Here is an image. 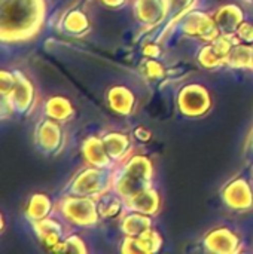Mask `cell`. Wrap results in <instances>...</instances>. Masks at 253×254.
<instances>
[{
	"instance_id": "cell-5",
	"label": "cell",
	"mask_w": 253,
	"mask_h": 254,
	"mask_svg": "<svg viewBox=\"0 0 253 254\" xmlns=\"http://www.w3.org/2000/svg\"><path fill=\"white\" fill-rule=\"evenodd\" d=\"M233 43L230 42V36H222L212 40L201 52H200V63L204 67H216L222 63H227L228 55L231 52Z\"/></svg>"
},
{
	"instance_id": "cell-22",
	"label": "cell",
	"mask_w": 253,
	"mask_h": 254,
	"mask_svg": "<svg viewBox=\"0 0 253 254\" xmlns=\"http://www.w3.org/2000/svg\"><path fill=\"white\" fill-rule=\"evenodd\" d=\"M46 110L55 119H67L72 115L70 103L66 98H61V97L51 98L49 103L46 104Z\"/></svg>"
},
{
	"instance_id": "cell-8",
	"label": "cell",
	"mask_w": 253,
	"mask_h": 254,
	"mask_svg": "<svg viewBox=\"0 0 253 254\" xmlns=\"http://www.w3.org/2000/svg\"><path fill=\"white\" fill-rule=\"evenodd\" d=\"M242 19H243V13L237 6H224L218 10L215 21L218 24L219 31L224 36H233L237 33L239 27L242 25Z\"/></svg>"
},
{
	"instance_id": "cell-25",
	"label": "cell",
	"mask_w": 253,
	"mask_h": 254,
	"mask_svg": "<svg viewBox=\"0 0 253 254\" xmlns=\"http://www.w3.org/2000/svg\"><path fill=\"white\" fill-rule=\"evenodd\" d=\"M142 71L145 73V77L152 79V80L161 79V77H164V74H166L164 67H163L155 58H148V60L143 63V65H142Z\"/></svg>"
},
{
	"instance_id": "cell-15",
	"label": "cell",
	"mask_w": 253,
	"mask_h": 254,
	"mask_svg": "<svg viewBox=\"0 0 253 254\" xmlns=\"http://www.w3.org/2000/svg\"><path fill=\"white\" fill-rule=\"evenodd\" d=\"M84 153L86 156V159L95 165V167H104L109 162V153L104 147L103 140L98 138H89L85 141L84 144Z\"/></svg>"
},
{
	"instance_id": "cell-24",
	"label": "cell",
	"mask_w": 253,
	"mask_h": 254,
	"mask_svg": "<svg viewBox=\"0 0 253 254\" xmlns=\"http://www.w3.org/2000/svg\"><path fill=\"white\" fill-rule=\"evenodd\" d=\"M64 25H66V28H67L69 31H72V33H81V31L86 30V27H88V19L85 18V15H84L82 12L75 10V12H72V13L66 18Z\"/></svg>"
},
{
	"instance_id": "cell-6",
	"label": "cell",
	"mask_w": 253,
	"mask_h": 254,
	"mask_svg": "<svg viewBox=\"0 0 253 254\" xmlns=\"http://www.w3.org/2000/svg\"><path fill=\"white\" fill-rule=\"evenodd\" d=\"M210 106L209 95L201 86H186L180 94V107L188 115H201Z\"/></svg>"
},
{
	"instance_id": "cell-30",
	"label": "cell",
	"mask_w": 253,
	"mask_h": 254,
	"mask_svg": "<svg viewBox=\"0 0 253 254\" xmlns=\"http://www.w3.org/2000/svg\"><path fill=\"white\" fill-rule=\"evenodd\" d=\"M143 54L148 57V58H158L160 54H161V49L157 43H148L145 45L143 48Z\"/></svg>"
},
{
	"instance_id": "cell-9",
	"label": "cell",
	"mask_w": 253,
	"mask_h": 254,
	"mask_svg": "<svg viewBox=\"0 0 253 254\" xmlns=\"http://www.w3.org/2000/svg\"><path fill=\"white\" fill-rule=\"evenodd\" d=\"M224 196L233 208H249L252 205L253 196L251 188L243 180H239L230 185Z\"/></svg>"
},
{
	"instance_id": "cell-2",
	"label": "cell",
	"mask_w": 253,
	"mask_h": 254,
	"mask_svg": "<svg viewBox=\"0 0 253 254\" xmlns=\"http://www.w3.org/2000/svg\"><path fill=\"white\" fill-rule=\"evenodd\" d=\"M149 179L151 164L146 161V158H133L121 174L119 182H116V190L121 193V196L131 198L149 188Z\"/></svg>"
},
{
	"instance_id": "cell-11",
	"label": "cell",
	"mask_w": 253,
	"mask_h": 254,
	"mask_svg": "<svg viewBox=\"0 0 253 254\" xmlns=\"http://www.w3.org/2000/svg\"><path fill=\"white\" fill-rule=\"evenodd\" d=\"M206 244L212 252L230 253V252L236 250V247L239 244V240L228 229H218L216 232H212L207 237Z\"/></svg>"
},
{
	"instance_id": "cell-19",
	"label": "cell",
	"mask_w": 253,
	"mask_h": 254,
	"mask_svg": "<svg viewBox=\"0 0 253 254\" xmlns=\"http://www.w3.org/2000/svg\"><path fill=\"white\" fill-rule=\"evenodd\" d=\"M252 61L253 48L246 43V45H236L231 48L227 64L233 67H248V65H252Z\"/></svg>"
},
{
	"instance_id": "cell-21",
	"label": "cell",
	"mask_w": 253,
	"mask_h": 254,
	"mask_svg": "<svg viewBox=\"0 0 253 254\" xmlns=\"http://www.w3.org/2000/svg\"><path fill=\"white\" fill-rule=\"evenodd\" d=\"M49 207H51L49 199L45 195L37 193L30 199L28 207H27V214L31 220L39 222L46 217V214L49 213Z\"/></svg>"
},
{
	"instance_id": "cell-7",
	"label": "cell",
	"mask_w": 253,
	"mask_h": 254,
	"mask_svg": "<svg viewBox=\"0 0 253 254\" xmlns=\"http://www.w3.org/2000/svg\"><path fill=\"white\" fill-rule=\"evenodd\" d=\"M103 177L104 174L101 170L91 168L86 170V173L81 174L78 180L73 183V192L81 196H94L98 195L103 189Z\"/></svg>"
},
{
	"instance_id": "cell-12",
	"label": "cell",
	"mask_w": 253,
	"mask_h": 254,
	"mask_svg": "<svg viewBox=\"0 0 253 254\" xmlns=\"http://www.w3.org/2000/svg\"><path fill=\"white\" fill-rule=\"evenodd\" d=\"M128 205H131V208H134L139 213L152 214L158 210L160 199H158L157 192L148 188V189L136 193L134 196L128 198Z\"/></svg>"
},
{
	"instance_id": "cell-4",
	"label": "cell",
	"mask_w": 253,
	"mask_h": 254,
	"mask_svg": "<svg viewBox=\"0 0 253 254\" xmlns=\"http://www.w3.org/2000/svg\"><path fill=\"white\" fill-rule=\"evenodd\" d=\"M64 214L79 225H91L97 220V205L86 196L67 198L63 202Z\"/></svg>"
},
{
	"instance_id": "cell-33",
	"label": "cell",
	"mask_w": 253,
	"mask_h": 254,
	"mask_svg": "<svg viewBox=\"0 0 253 254\" xmlns=\"http://www.w3.org/2000/svg\"><path fill=\"white\" fill-rule=\"evenodd\" d=\"M252 67H253V61H252Z\"/></svg>"
},
{
	"instance_id": "cell-13",
	"label": "cell",
	"mask_w": 253,
	"mask_h": 254,
	"mask_svg": "<svg viewBox=\"0 0 253 254\" xmlns=\"http://www.w3.org/2000/svg\"><path fill=\"white\" fill-rule=\"evenodd\" d=\"M36 229H37V234H39L42 243L48 249L54 250L61 243V228L55 220L42 219V220L36 222Z\"/></svg>"
},
{
	"instance_id": "cell-14",
	"label": "cell",
	"mask_w": 253,
	"mask_h": 254,
	"mask_svg": "<svg viewBox=\"0 0 253 254\" xmlns=\"http://www.w3.org/2000/svg\"><path fill=\"white\" fill-rule=\"evenodd\" d=\"M137 15L143 22H155L166 16V0H137Z\"/></svg>"
},
{
	"instance_id": "cell-23",
	"label": "cell",
	"mask_w": 253,
	"mask_h": 254,
	"mask_svg": "<svg viewBox=\"0 0 253 254\" xmlns=\"http://www.w3.org/2000/svg\"><path fill=\"white\" fill-rule=\"evenodd\" d=\"M137 246L140 249V253H152L157 252L161 246V238L154 229H148L142 235L136 237Z\"/></svg>"
},
{
	"instance_id": "cell-18",
	"label": "cell",
	"mask_w": 253,
	"mask_h": 254,
	"mask_svg": "<svg viewBox=\"0 0 253 254\" xmlns=\"http://www.w3.org/2000/svg\"><path fill=\"white\" fill-rule=\"evenodd\" d=\"M103 143H104V147L112 159H119L127 152L128 144H130L128 138L124 134H118V132L107 134L103 138Z\"/></svg>"
},
{
	"instance_id": "cell-16",
	"label": "cell",
	"mask_w": 253,
	"mask_h": 254,
	"mask_svg": "<svg viewBox=\"0 0 253 254\" xmlns=\"http://www.w3.org/2000/svg\"><path fill=\"white\" fill-rule=\"evenodd\" d=\"M39 141L46 150H55L61 141V129L57 122L46 121L39 128Z\"/></svg>"
},
{
	"instance_id": "cell-26",
	"label": "cell",
	"mask_w": 253,
	"mask_h": 254,
	"mask_svg": "<svg viewBox=\"0 0 253 254\" xmlns=\"http://www.w3.org/2000/svg\"><path fill=\"white\" fill-rule=\"evenodd\" d=\"M54 252H70V253H85V247H84V241L78 237H70L67 238L66 241H61L55 249Z\"/></svg>"
},
{
	"instance_id": "cell-1",
	"label": "cell",
	"mask_w": 253,
	"mask_h": 254,
	"mask_svg": "<svg viewBox=\"0 0 253 254\" xmlns=\"http://www.w3.org/2000/svg\"><path fill=\"white\" fill-rule=\"evenodd\" d=\"M37 0H3V21L9 19V24L3 25V34L9 30L12 36L21 37L36 28L39 15Z\"/></svg>"
},
{
	"instance_id": "cell-29",
	"label": "cell",
	"mask_w": 253,
	"mask_h": 254,
	"mask_svg": "<svg viewBox=\"0 0 253 254\" xmlns=\"http://www.w3.org/2000/svg\"><path fill=\"white\" fill-rule=\"evenodd\" d=\"M189 3L191 0H166V15L167 13L176 15L177 12L183 10Z\"/></svg>"
},
{
	"instance_id": "cell-28",
	"label": "cell",
	"mask_w": 253,
	"mask_h": 254,
	"mask_svg": "<svg viewBox=\"0 0 253 254\" xmlns=\"http://www.w3.org/2000/svg\"><path fill=\"white\" fill-rule=\"evenodd\" d=\"M236 36H237L242 42H245V43H248V45H249V43H253V25L252 24H249V22H243V24L239 27Z\"/></svg>"
},
{
	"instance_id": "cell-10",
	"label": "cell",
	"mask_w": 253,
	"mask_h": 254,
	"mask_svg": "<svg viewBox=\"0 0 253 254\" xmlns=\"http://www.w3.org/2000/svg\"><path fill=\"white\" fill-rule=\"evenodd\" d=\"M7 97L10 98L9 101L12 103V106L15 109L24 112V110H27L30 107L31 101H33V88H31L30 82L25 77L18 74L15 86H13V89L10 91V94ZM3 98H6V97H3Z\"/></svg>"
},
{
	"instance_id": "cell-32",
	"label": "cell",
	"mask_w": 253,
	"mask_h": 254,
	"mask_svg": "<svg viewBox=\"0 0 253 254\" xmlns=\"http://www.w3.org/2000/svg\"><path fill=\"white\" fill-rule=\"evenodd\" d=\"M107 6H119L124 0H103Z\"/></svg>"
},
{
	"instance_id": "cell-31",
	"label": "cell",
	"mask_w": 253,
	"mask_h": 254,
	"mask_svg": "<svg viewBox=\"0 0 253 254\" xmlns=\"http://www.w3.org/2000/svg\"><path fill=\"white\" fill-rule=\"evenodd\" d=\"M134 135H136L139 140H142V141H148V140L151 138V132H149L146 128H143V127H139V128L134 131Z\"/></svg>"
},
{
	"instance_id": "cell-3",
	"label": "cell",
	"mask_w": 253,
	"mask_h": 254,
	"mask_svg": "<svg viewBox=\"0 0 253 254\" xmlns=\"http://www.w3.org/2000/svg\"><path fill=\"white\" fill-rule=\"evenodd\" d=\"M183 30L186 31V34L201 39L204 42H212L218 39L221 33L216 21L201 12H194L188 15L183 21Z\"/></svg>"
},
{
	"instance_id": "cell-27",
	"label": "cell",
	"mask_w": 253,
	"mask_h": 254,
	"mask_svg": "<svg viewBox=\"0 0 253 254\" xmlns=\"http://www.w3.org/2000/svg\"><path fill=\"white\" fill-rule=\"evenodd\" d=\"M106 196V195H104ZM107 196H106V204L104 205H100L98 210H100V214L101 216H106V217H113L119 213V201L116 198H112L110 202H107Z\"/></svg>"
},
{
	"instance_id": "cell-20",
	"label": "cell",
	"mask_w": 253,
	"mask_h": 254,
	"mask_svg": "<svg viewBox=\"0 0 253 254\" xmlns=\"http://www.w3.org/2000/svg\"><path fill=\"white\" fill-rule=\"evenodd\" d=\"M143 213L133 214L130 217H125V220L122 222V228L127 232V235L130 237H139L143 232H146L148 229H151V220L146 216H142Z\"/></svg>"
},
{
	"instance_id": "cell-17",
	"label": "cell",
	"mask_w": 253,
	"mask_h": 254,
	"mask_svg": "<svg viewBox=\"0 0 253 254\" xmlns=\"http://www.w3.org/2000/svg\"><path fill=\"white\" fill-rule=\"evenodd\" d=\"M109 101L110 106L113 107V110H116V113H122L127 115L131 112L133 109V95L128 89H125L124 86H115L110 92H109Z\"/></svg>"
}]
</instances>
